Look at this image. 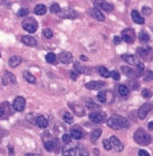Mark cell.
<instances>
[{
  "label": "cell",
  "instance_id": "5",
  "mask_svg": "<svg viewBox=\"0 0 153 156\" xmlns=\"http://www.w3.org/2000/svg\"><path fill=\"white\" fill-rule=\"evenodd\" d=\"M121 35H122V40L126 41L127 43H133L135 40V33L133 29L131 28H127L125 30H123Z\"/></svg>",
  "mask_w": 153,
  "mask_h": 156
},
{
  "label": "cell",
  "instance_id": "50",
  "mask_svg": "<svg viewBox=\"0 0 153 156\" xmlns=\"http://www.w3.org/2000/svg\"><path fill=\"white\" fill-rule=\"evenodd\" d=\"M138 155L139 156H150V153H148L147 151L145 150H140L139 153H138Z\"/></svg>",
  "mask_w": 153,
  "mask_h": 156
},
{
  "label": "cell",
  "instance_id": "34",
  "mask_svg": "<svg viewBox=\"0 0 153 156\" xmlns=\"http://www.w3.org/2000/svg\"><path fill=\"white\" fill-rule=\"evenodd\" d=\"M45 59H46V61H47L48 63H50V64H52V63H54V61L57 60L56 54H54V53H48L47 55H46Z\"/></svg>",
  "mask_w": 153,
  "mask_h": 156
},
{
  "label": "cell",
  "instance_id": "41",
  "mask_svg": "<svg viewBox=\"0 0 153 156\" xmlns=\"http://www.w3.org/2000/svg\"><path fill=\"white\" fill-rule=\"evenodd\" d=\"M42 34H43V36L46 39H51V38L53 37V31L51 30L50 28H45L43 29V31H42Z\"/></svg>",
  "mask_w": 153,
  "mask_h": 156
},
{
  "label": "cell",
  "instance_id": "37",
  "mask_svg": "<svg viewBox=\"0 0 153 156\" xmlns=\"http://www.w3.org/2000/svg\"><path fill=\"white\" fill-rule=\"evenodd\" d=\"M29 13V10L27 9V8H22V9H20L17 12V14H18L19 17H25V16H27Z\"/></svg>",
  "mask_w": 153,
  "mask_h": 156
},
{
  "label": "cell",
  "instance_id": "48",
  "mask_svg": "<svg viewBox=\"0 0 153 156\" xmlns=\"http://www.w3.org/2000/svg\"><path fill=\"white\" fill-rule=\"evenodd\" d=\"M8 155L10 156H14L15 155V151H14V148L12 145H8Z\"/></svg>",
  "mask_w": 153,
  "mask_h": 156
},
{
  "label": "cell",
  "instance_id": "6",
  "mask_svg": "<svg viewBox=\"0 0 153 156\" xmlns=\"http://www.w3.org/2000/svg\"><path fill=\"white\" fill-rule=\"evenodd\" d=\"M12 107L17 112H23L25 107V99L21 96L16 97L13 102V104H12Z\"/></svg>",
  "mask_w": 153,
  "mask_h": 156
},
{
  "label": "cell",
  "instance_id": "7",
  "mask_svg": "<svg viewBox=\"0 0 153 156\" xmlns=\"http://www.w3.org/2000/svg\"><path fill=\"white\" fill-rule=\"evenodd\" d=\"M58 16L61 18H66V19H75L78 16V13L73 9H68L64 10H60L58 12Z\"/></svg>",
  "mask_w": 153,
  "mask_h": 156
},
{
  "label": "cell",
  "instance_id": "33",
  "mask_svg": "<svg viewBox=\"0 0 153 156\" xmlns=\"http://www.w3.org/2000/svg\"><path fill=\"white\" fill-rule=\"evenodd\" d=\"M138 54L142 58H147V57L150 55V48H139Z\"/></svg>",
  "mask_w": 153,
  "mask_h": 156
},
{
  "label": "cell",
  "instance_id": "53",
  "mask_svg": "<svg viewBox=\"0 0 153 156\" xmlns=\"http://www.w3.org/2000/svg\"><path fill=\"white\" fill-rule=\"evenodd\" d=\"M80 59L83 60V61H87V57H85V56H83V55H82V56H80Z\"/></svg>",
  "mask_w": 153,
  "mask_h": 156
},
{
  "label": "cell",
  "instance_id": "52",
  "mask_svg": "<svg viewBox=\"0 0 153 156\" xmlns=\"http://www.w3.org/2000/svg\"><path fill=\"white\" fill-rule=\"evenodd\" d=\"M147 128L150 131H153V121H150V123L147 124Z\"/></svg>",
  "mask_w": 153,
  "mask_h": 156
},
{
  "label": "cell",
  "instance_id": "17",
  "mask_svg": "<svg viewBox=\"0 0 153 156\" xmlns=\"http://www.w3.org/2000/svg\"><path fill=\"white\" fill-rule=\"evenodd\" d=\"M89 120L95 123H101L105 120V116L101 113H91L89 114Z\"/></svg>",
  "mask_w": 153,
  "mask_h": 156
},
{
  "label": "cell",
  "instance_id": "47",
  "mask_svg": "<svg viewBox=\"0 0 153 156\" xmlns=\"http://www.w3.org/2000/svg\"><path fill=\"white\" fill-rule=\"evenodd\" d=\"M146 80V81H150V80H152L153 79V71H148L147 73H146V76H145V78H144Z\"/></svg>",
  "mask_w": 153,
  "mask_h": 156
},
{
  "label": "cell",
  "instance_id": "22",
  "mask_svg": "<svg viewBox=\"0 0 153 156\" xmlns=\"http://www.w3.org/2000/svg\"><path fill=\"white\" fill-rule=\"evenodd\" d=\"M35 121H36V124L39 126L40 128H46L48 126V120H46L43 116H39Z\"/></svg>",
  "mask_w": 153,
  "mask_h": 156
},
{
  "label": "cell",
  "instance_id": "43",
  "mask_svg": "<svg viewBox=\"0 0 153 156\" xmlns=\"http://www.w3.org/2000/svg\"><path fill=\"white\" fill-rule=\"evenodd\" d=\"M103 148L106 150H111L112 149V146H111V143L108 140V139H104L103 141Z\"/></svg>",
  "mask_w": 153,
  "mask_h": 156
},
{
  "label": "cell",
  "instance_id": "32",
  "mask_svg": "<svg viewBox=\"0 0 153 156\" xmlns=\"http://www.w3.org/2000/svg\"><path fill=\"white\" fill-rule=\"evenodd\" d=\"M63 120L68 124H71L73 122V116L71 115L70 112H66L64 113V115H63Z\"/></svg>",
  "mask_w": 153,
  "mask_h": 156
},
{
  "label": "cell",
  "instance_id": "1",
  "mask_svg": "<svg viewBox=\"0 0 153 156\" xmlns=\"http://www.w3.org/2000/svg\"><path fill=\"white\" fill-rule=\"evenodd\" d=\"M107 125L113 130H120L123 128H129L130 122L124 117L113 115L111 118L107 120Z\"/></svg>",
  "mask_w": 153,
  "mask_h": 156
},
{
  "label": "cell",
  "instance_id": "2",
  "mask_svg": "<svg viewBox=\"0 0 153 156\" xmlns=\"http://www.w3.org/2000/svg\"><path fill=\"white\" fill-rule=\"evenodd\" d=\"M133 139L140 146H147L151 142V137L150 136V134L143 128H139L135 131L133 134Z\"/></svg>",
  "mask_w": 153,
  "mask_h": 156
},
{
  "label": "cell",
  "instance_id": "55",
  "mask_svg": "<svg viewBox=\"0 0 153 156\" xmlns=\"http://www.w3.org/2000/svg\"><path fill=\"white\" fill-rule=\"evenodd\" d=\"M94 156H100V154H94Z\"/></svg>",
  "mask_w": 153,
  "mask_h": 156
},
{
  "label": "cell",
  "instance_id": "27",
  "mask_svg": "<svg viewBox=\"0 0 153 156\" xmlns=\"http://www.w3.org/2000/svg\"><path fill=\"white\" fill-rule=\"evenodd\" d=\"M121 58L123 60H125L127 63L131 64V65H134L135 64V58H134V56H133V55H128V54L122 55Z\"/></svg>",
  "mask_w": 153,
  "mask_h": 156
},
{
  "label": "cell",
  "instance_id": "38",
  "mask_svg": "<svg viewBox=\"0 0 153 156\" xmlns=\"http://www.w3.org/2000/svg\"><path fill=\"white\" fill-rule=\"evenodd\" d=\"M50 11L52 12V13H58V12L60 11V7H59L58 4L54 3L50 7Z\"/></svg>",
  "mask_w": 153,
  "mask_h": 156
},
{
  "label": "cell",
  "instance_id": "12",
  "mask_svg": "<svg viewBox=\"0 0 153 156\" xmlns=\"http://www.w3.org/2000/svg\"><path fill=\"white\" fill-rule=\"evenodd\" d=\"M59 60L63 64H70L73 60V56L70 52H61L59 54Z\"/></svg>",
  "mask_w": 153,
  "mask_h": 156
},
{
  "label": "cell",
  "instance_id": "11",
  "mask_svg": "<svg viewBox=\"0 0 153 156\" xmlns=\"http://www.w3.org/2000/svg\"><path fill=\"white\" fill-rule=\"evenodd\" d=\"M2 82H3V85H8L10 83H16V77L13 73H10V71H5L2 76Z\"/></svg>",
  "mask_w": 153,
  "mask_h": 156
},
{
  "label": "cell",
  "instance_id": "40",
  "mask_svg": "<svg viewBox=\"0 0 153 156\" xmlns=\"http://www.w3.org/2000/svg\"><path fill=\"white\" fill-rule=\"evenodd\" d=\"M87 106L88 109H98V108H100V105H98L97 104H95L94 102H93L92 100H89L88 102L87 103Z\"/></svg>",
  "mask_w": 153,
  "mask_h": 156
},
{
  "label": "cell",
  "instance_id": "26",
  "mask_svg": "<svg viewBox=\"0 0 153 156\" xmlns=\"http://www.w3.org/2000/svg\"><path fill=\"white\" fill-rule=\"evenodd\" d=\"M23 75H24V79L27 80L28 83H31V84H35L36 83V78L31 73L25 71H24V73H23Z\"/></svg>",
  "mask_w": 153,
  "mask_h": 156
},
{
  "label": "cell",
  "instance_id": "25",
  "mask_svg": "<svg viewBox=\"0 0 153 156\" xmlns=\"http://www.w3.org/2000/svg\"><path fill=\"white\" fill-rule=\"evenodd\" d=\"M138 38H139L140 41H141V43H147L150 40V35H148L145 30H142L141 32L139 33V37Z\"/></svg>",
  "mask_w": 153,
  "mask_h": 156
},
{
  "label": "cell",
  "instance_id": "54",
  "mask_svg": "<svg viewBox=\"0 0 153 156\" xmlns=\"http://www.w3.org/2000/svg\"><path fill=\"white\" fill-rule=\"evenodd\" d=\"M25 156H41V154H38V153H27Z\"/></svg>",
  "mask_w": 153,
  "mask_h": 156
},
{
  "label": "cell",
  "instance_id": "28",
  "mask_svg": "<svg viewBox=\"0 0 153 156\" xmlns=\"http://www.w3.org/2000/svg\"><path fill=\"white\" fill-rule=\"evenodd\" d=\"M117 91H118V94L121 95V96H127L129 95L130 93V90L127 86L125 85H119L117 87Z\"/></svg>",
  "mask_w": 153,
  "mask_h": 156
},
{
  "label": "cell",
  "instance_id": "30",
  "mask_svg": "<svg viewBox=\"0 0 153 156\" xmlns=\"http://www.w3.org/2000/svg\"><path fill=\"white\" fill-rule=\"evenodd\" d=\"M121 71L123 74L127 75V76H133L135 73L133 69H131L129 67H126V66H121Z\"/></svg>",
  "mask_w": 153,
  "mask_h": 156
},
{
  "label": "cell",
  "instance_id": "35",
  "mask_svg": "<svg viewBox=\"0 0 153 156\" xmlns=\"http://www.w3.org/2000/svg\"><path fill=\"white\" fill-rule=\"evenodd\" d=\"M97 98L101 103H106V101H107V94H106L105 91H100L97 95Z\"/></svg>",
  "mask_w": 153,
  "mask_h": 156
},
{
  "label": "cell",
  "instance_id": "46",
  "mask_svg": "<svg viewBox=\"0 0 153 156\" xmlns=\"http://www.w3.org/2000/svg\"><path fill=\"white\" fill-rule=\"evenodd\" d=\"M144 69H145V66H144V64L143 63H141V62H139L138 64H137V74H141L143 71H144Z\"/></svg>",
  "mask_w": 153,
  "mask_h": 156
},
{
  "label": "cell",
  "instance_id": "23",
  "mask_svg": "<svg viewBox=\"0 0 153 156\" xmlns=\"http://www.w3.org/2000/svg\"><path fill=\"white\" fill-rule=\"evenodd\" d=\"M101 133H103V130H101V128H97V129H95L94 131H93V132L90 134V140H91V142L95 143L98 139H99V137L101 136Z\"/></svg>",
  "mask_w": 153,
  "mask_h": 156
},
{
  "label": "cell",
  "instance_id": "19",
  "mask_svg": "<svg viewBox=\"0 0 153 156\" xmlns=\"http://www.w3.org/2000/svg\"><path fill=\"white\" fill-rule=\"evenodd\" d=\"M22 41L27 46H30V47H34V46L37 45V41L35 38H33L31 36H23L22 37Z\"/></svg>",
  "mask_w": 153,
  "mask_h": 156
},
{
  "label": "cell",
  "instance_id": "13",
  "mask_svg": "<svg viewBox=\"0 0 153 156\" xmlns=\"http://www.w3.org/2000/svg\"><path fill=\"white\" fill-rule=\"evenodd\" d=\"M10 107L8 103H3L0 104V118L4 119V118L10 115Z\"/></svg>",
  "mask_w": 153,
  "mask_h": 156
},
{
  "label": "cell",
  "instance_id": "16",
  "mask_svg": "<svg viewBox=\"0 0 153 156\" xmlns=\"http://www.w3.org/2000/svg\"><path fill=\"white\" fill-rule=\"evenodd\" d=\"M70 107L71 108V110L73 111V113L76 114L77 116H79V117L85 116V110H84V107L82 105H80L76 103H73V104H70Z\"/></svg>",
  "mask_w": 153,
  "mask_h": 156
},
{
  "label": "cell",
  "instance_id": "24",
  "mask_svg": "<svg viewBox=\"0 0 153 156\" xmlns=\"http://www.w3.org/2000/svg\"><path fill=\"white\" fill-rule=\"evenodd\" d=\"M46 11H47V8H46V6L43 5V4L37 5L35 7V10H34V12H35L37 15H43L46 13Z\"/></svg>",
  "mask_w": 153,
  "mask_h": 156
},
{
  "label": "cell",
  "instance_id": "36",
  "mask_svg": "<svg viewBox=\"0 0 153 156\" xmlns=\"http://www.w3.org/2000/svg\"><path fill=\"white\" fill-rule=\"evenodd\" d=\"M78 151L79 156H89V151L87 150V148L83 146H78Z\"/></svg>",
  "mask_w": 153,
  "mask_h": 156
},
{
  "label": "cell",
  "instance_id": "20",
  "mask_svg": "<svg viewBox=\"0 0 153 156\" xmlns=\"http://www.w3.org/2000/svg\"><path fill=\"white\" fill-rule=\"evenodd\" d=\"M22 61H23V59L21 57L13 56L8 59V65H10L11 68H16L17 66H19L21 63H22Z\"/></svg>",
  "mask_w": 153,
  "mask_h": 156
},
{
  "label": "cell",
  "instance_id": "56",
  "mask_svg": "<svg viewBox=\"0 0 153 156\" xmlns=\"http://www.w3.org/2000/svg\"><path fill=\"white\" fill-rule=\"evenodd\" d=\"M0 57H1V54H0Z\"/></svg>",
  "mask_w": 153,
  "mask_h": 156
},
{
  "label": "cell",
  "instance_id": "49",
  "mask_svg": "<svg viewBox=\"0 0 153 156\" xmlns=\"http://www.w3.org/2000/svg\"><path fill=\"white\" fill-rule=\"evenodd\" d=\"M70 76H71V79L75 81V80H77V78H78V73H77V71H71L70 73Z\"/></svg>",
  "mask_w": 153,
  "mask_h": 156
},
{
  "label": "cell",
  "instance_id": "3",
  "mask_svg": "<svg viewBox=\"0 0 153 156\" xmlns=\"http://www.w3.org/2000/svg\"><path fill=\"white\" fill-rule=\"evenodd\" d=\"M22 27L28 33H35L38 29V23L33 17H27L22 22Z\"/></svg>",
  "mask_w": 153,
  "mask_h": 156
},
{
  "label": "cell",
  "instance_id": "31",
  "mask_svg": "<svg viewBox=\"0 0 153 156\" xmlns=\"http://www.w3.org/2000/svg\"><path fill=\"white\" fill-rule=\"evenodd\" d=\"M99 73L101 74V76H103L104 78H109L111 77V73L104 67H100L99 68Z\"/></svg>",
  "mask_w": 153,
  "mask_h": 156
},
{
  "label": "cell",
  "instance_id": "44",
  "mask_svg": "<svg viewBox=\"0 0 153 156\" xmlns=\"http://www.w3.org/2000/svg\"><path fill=\"white\" fill-rule=\"evenodd\" d=\"M111 77L114 80H116V81H118L120 79V73L117 71H111Z\"/></svg>",
  "mask_w": 153,
  "mask_h": 156
},
{
  "label": "cell",
  "instance_id": "10",
  "mask_svg": "<svg viewBox=\"0 0 153 156\" xmlns=\"http://www.w3.org/2000/svg\"><path fill=\"white\" fill-rule=\"evenodd\" d=\"M105 86V83L103 81H91L86 84V87L90 90H99Z\"/></svg>",
  "mask_w": 153,
  "mask_h": 156
},
{
  "label": "cell",
  "instance_id": "8",
  "mask_svg": "<svg viewBox=\"0 0 153 156\" xmlns=\"http://www.w3.org/2000/svg\"><path fill=\"white\" fill-rule=\"evenodd\" d=\"M109 141H110V143H111L112 148L116 151H117V153H120V151H122L123 149H124V146H123L121 141L117 136H111Z\"/></svg>",
  "mask_w": 153,
  "mask_h": 156
},
{
  "label": "cell",
  "instance_id": "4",
  "mask_svg": "<svg viewBox=\"0 0 153 156\" xmlns=\"http://www.w3.org/2000/svg\"><path fill=\"white\" fill-rule=\"evenodd\" d=\"M152 108H153V105L150 103H146V104H142L141 107L139 108L138 113H137L138 118L140 120H145L147 114L152 110Z\"/></svg>",
  "mask_w": 153,
  "mask_h": 156
},
{
  "label": "cell",
  "instance_id": "29",
  "mask_svg": "<svg viewBox=\"0 0 153 156\" xmlns=\"http://www.w3.org/2000/svg\"><path fill=\"white\" fill-rule=\"evenodd\" d=\"M73 67H74V71H77L78 73H86V66H84L83 64H81L80 62H75L73 64Z\"/></svg>",
  "mask_w": 153,
  "mask_h": 156
},
{
  "label": "cell",
  "instance_id": "39",
  "mask_svg": "<svg viewBox=\"0 0 153 156\" xmlns=\"http://www.w3.org/2000/svg\"><path fill=\"white\" fill-rule=\"evenodd\" d=\"M71 134H64L62 136V141L63 143H64L65 145H69L70 143L71 142Z\"/></svg>",
  "mask_w": 153,
  "mask_h": 156
},
{
  "label": "cell",
  "instance_id": "9",
  "mask_svg": "<svg viewBox=\"0 0 153 156\" xmlns=\"http://www.w3.org/2000/svg\"><path fill=\"white\" fill-rule=\"evenodd\" d=\"M94 6L98 10L101 9V10L107 11V12H111L114 10V6L112 4H110L106 1H96V2H94Z\"/></svg>",
  "mask_w": 153,
  "mask_h": 156
},
{
  "label": "cell",
  "instance_id": "51",
  "mask_svg": "<svg viewBox=\"0 0 153 156\" xmlns=\"http://www.w3.org/2000/svg\"><path fill=\"white\" fill-rule=\"evenodd\" d=\"M114 43L115 44H118V43H121V41H122V39L120 37H117V36H115L114 37Z\"/></svg>",
  "mask_w": 153,
  "mask_h": 156
},
{
  "label": "cell",
  "instance_id": "18",
  "mask_svg": "<svg viewBox=\"0 0 153 156\" xmlns=\"http://www.w3.org/2000/svg\"><path fill=\"white\" fill-rule=\"evenodd\" d=\"M131 18H133L134 23H136L138 24H145V19H144V17H142V16L140 15L139 12L137 10H135L131 11Z\"/></svg>",
  "mask_w": 153,
  "mask_h": 156
},
{
  "label": "cell",
  "instance_id": "21",
  "mask_svg": "<svg viewBox=\"0 0 153 156\" xmlns=\"http://www.w3.org/2000/svg\"><path fill=\"white\" fill-rule=\"evenodd\" d=\"M84 134L82 132V130L79 129V128H73L71 130V138L75 139V140H79V139H81L83 137Z\"/></svg>",
  "mask_w": 153,
  "mask_h": 156
},
{
  "label": "cell",
  "instance_id": "45",
  "mask_svg": "<svg viewBox=\"0 0 153 156\" xmlns=\"http://www.w3.org/2000/svg\"><path fill=\"white\" fill-rule=\"evenodd\" d=\"M142 12H143V14H144V15H150V14H151L152 10H151V9H150V7L145 6V7H143Z\"/></svg>",
  "mask_w": 153,
  "mask_h": 156
},
{
  "label": "cell",
  "instance_id": "14",
  "mask_svg": "<svg viewBox=\"0 0 153 156\" xmlns=\"http://www.w3.org/2000/svg\"><path fill=\"white\" fill-rule=\"evenodd\" d=\"M59 142L57 139H54V140H48V141H45L44 143V147H45V149L46 150H48V151H54V150H57V147L59 146Z\"/></svg>",
  "mask_w": 153,
  "mask_h": 156
},
{
  "label": "cell",
  "instance_id": "42",
  "mask_svg": "<svg viewBox=\"0 0 153 156\" xmlns=\"http://www.w3.org/2000/svg\"><path fill=\"white\" fill-rule=\"evenodd\" d=\"M141 94H142V96L144 97V98L148 99V98H150V97L152 96V92L148 90V88H144V90H142V92H141Z\"/></svg>",
  "mask_w": 153,
  "mask_h": 156
},
{
  "label": "cell",
  "instance_id": "15",
  "mask_svg": "<svg viewBox=\"0 0 153 156\" xmlns=\"http://www.w3.org/2000/svg\"><path fill=\"white\" fill-rule=\"evenodd\" d=\"M88 12L93 18L98 20V21H104L105 20L104 15L101 13V11L100 10L96 9V8H92V9H90L88 10Z\"/></svg>",
  "mask_w": 153,
  "mask_h": 156
}]
</instances>
